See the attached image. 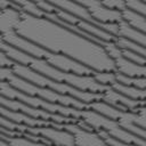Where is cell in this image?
I'll list each match as a JSON object with an SVG mask.
<instances>
[{
  "label": "cell",
  "mask_w": 146,
  "mask_h": 146,
  "mask_svg": "<svg viewBox=\"0 0 146 146\" xmlns=\"http://www.w3.org/2000/svg\"><path fill=\"white\" fill-rule=\"evenodd\" d=\"M11 71L14 72V74H16L17 76L29 81L30 83L40 87V88H46V89H50L55 92H58L60 95H65V96H70L73 97L84 104H90L97 100H102V94H94V92H88V91H81L78 90L68 84L65 83H60V82H56L54 80H50L43 75H41L40 73L31 70L30 67H26L24 65H21L18 63H15L11 67Z\"/></svg>",
  "instance_id": "1"
},
{
  "label": "cell",
  "mask_w": 146,
  "mask_h": 146,
  "mask_svg": "<svg viewBox=\"0 0 146 146\" xmlns=\"http://www.w3.org/2000/svg\"><path fill=\"white\" fill-rule=\"evenodd\" d=\"M80 120L84 124H87L92 131H103L119 141L135 144L137 146H145V139L133 136L132 133L122 129L117 122L107 119L91 110H81Z\"/></svg>",
  "instance_id": "2"
},
{
  "label": "cell",
  "mask_w": 146,
  "mask_h": 146,
  "mask_svg": "<svg viewBox=\"0 0 146 146\" xmlns=\"http://www.w3.org/2000/svg\"><path fill=\"white\" fill-rule=\"evenodd\" d=\"M26 133L41 136L54 146H74L73 135L64 129H58L54 127H27Z\"/></svg>",
  "instance_id": "3"
},
{
  "label": "cell",
  "mask_w": 146,
  "mask_h": 146,
  "mask_svg": "<svg viewBox=\"0 0 146 146\" xmlns=\"http://www.w3.org/2000/svg\"><path fill=\"white\" fill-rule=\"evenodd\" d=\"M63 129L73 135L74 146H108L97 132L82 129L76 123H64Z\"/></svg>",
  "instance_id": "4"
},
{
  "label": "cell",
  "mask_w": 146,
  "mask_h": 146,
  "mask_svg": "<svg viewBox=\"0 0 146 146\" xmlns=\"http://www.w3.org/2000/svg\"><path fill=\"white\" fill-rule=\"evenodd\" d=\"M102 102L108 104L110 106H112L116 110L123 111V112H128V111L137 112L140 107H144V105H145V102L130 99V98L119 94L117 91L113 90L111 87L102 94Z\"/></svg>",
  "instance_id": "5"
},
{
  "label": "cell",
  "mask_w": 146,
  "mask_h": 146,
  "mask_svg": "<svg viewBox=\"0 0 146 146\" xmlns=\"http://www.w3.org/2000/svg\"><path fill=\"white\" fill-rule=\"evenodd\" d=\"M82 5L89 15L98 23L105 24V23H119L122 21L121 11L117 10H112L106 8L105 6L102 5L100 1H81L79 2Z\"/></svg>",
  "instance_id": "6"
},
{
  "label": "cell",
  "mask_w": 146,
  "mask_h": 146,
  "mask_svg": "<svg viewBox=\"0 0 146 146\" xmlns=\"http://www.w3.org/2000/svg\"><path fill=\"white\" fill-rule=\"evenodd\" d=\"M113 63H114V72L116 73L131 78H145L146 74L145 66L131 63L128 59H125L123 56L114 59Z\"/></svg>",
  "instance_id": "7"
},
{
  "label": "cell",
  "mask_w": 146,
  "mask_h": 146,
  "mask_svg": "<svg viewBox=\"0 0 146 146\" xmlns=\"http://www.w3.org/2000/svg\"><path fill=\"white\" fill-rule=\"evenodd\" d=\"M117 36L124 38V39L130 40V41H133V42L140 44L141 47H145V44H146L145 33L139 32L138 30L131 27L130 25H128L123 21L117 23Z\"/></svg>",
  "instance_id": "8"
},
{
  "label": "cell",
  "mask_w": 146,
  "mask_h": 146,
  "mask_svg": "<svg viewBox=\"0 0 146 146\" xmlns=\"http://www.w3.org/2000/svg\"><path fill=\"white\" fill-rule=\"evenodd\" d=\"M121 16H122V21L125 22L128 25L138 30L139 32L145 33V31H146V18H145V16H141L137 13H133V11L127 9V8H124L121 11Z\"/></svg>",
  "instance_id": "9"
},
{
  "label": "cell",
  "mask_w": 146,
  "mask_h": 146,
  "mask_svg": "<svg viewBox=\"0 0 146 146\" xmlns=\"http://www.w3.org/2000/svg\"><path fill=\"white\" fill-rule=\"evenodd\" d=\"M111 88L115 91H117L119 94L133 99V100H141L145 102V90L144 89H138L136 87H130V86H124V84H120L117 82H115L114 84L111 86Z\"/></svg>",
  "instance_id": "10"
},
{
  "label": "cell",
  "mask_w": 146,
  "mask_h": 146,
  "mask_svg": "<svg viewBox=\"0 0 146 146\" xmlns=\"http://www.w3.org/2000/svg\"><path fill=\"white\" fill-rule=\"evenodd\" d=\"M114 43L121 49V50H128V51H132V52H136L143 57H145L146 55V49L145 47H141L140 44L133 42V41H130V40H127L124 38H120V36H116L115 40H114Z\"/></svg>",
  "instance_id": "11"
},
{
  "label": "cell",
  "mask_w": 146,
  "mask_h": 146,
  "mask_svg": "<svg viewBox=\"0 0 146 146\" xmlns=\"http://www.w3.org/2000/svg\"><path fill=\"white\" fill-rule=\"evenodd\" d=\"M2 139L9 146H52V145H47V144H42V143L31 140V139L24 137V135L23 136H17V137L2 136Z\"/></svg>",
  "instance_id": "12"
},
{
  "label": "cell",
  "mask_w": 146,
  "mask_h": 146,
  "mask_svg": "<svg viewBox=\"0 0 146 146\" xmlns=\"http://www.w3.org/2000/svg\"><path fill=\"white\" fill-rule=\"evenodd\" d=\"M92 78L95 79L96 82L104 87H111L116 82L115 78V72L114 71H95L92 74Z\"/></svg>",
  "instance_id": "13"
},
{
  "label": "cell",
  "mask_w": 146,
  "mask_h": 146,
  "mask_svg": "<svg viewBox=\"0 0 146 146\" xmlns=\"http://www.w3.org/2000/svg\"><path fill=\"white\" fill-rule=\"evenodd\" d=\"M115 78H116V82L120 84L136 87L138 89L145 90V86H146V79L145 78H131V76L122 75V74L116 73V72H115Z\"/></svg>",
  "instance_id": "14"
},
{
  "label": "cell",
  "mask_w": 146,
  "mask_h": 146,
  "mask_svg": "<svg viewBox=\"0 0 146 146\" xmlns=\"http://www.w3.org/2000/svg\"><path fill=\"white\" fill-rule=\"evenodd\" d=\"M124 6L127 9L137 13L141 16L146 15V2L145 1H140V0H128L124 1Z\"/></svg>",
  "instance_id": "15"
},
{
  "label": "cell",
  "mask_w": 146,
  "mask_h": 146,
  "mask_svg": "<svg viewBox=\"0 0 146 146\" xmlns=\"http://www.w3.org/2000/svg\"><path fill=\"white\" fill-rule=\"evenodd\" d=\"M122 56L128 59L129 62L131 63H135L137 65H141V66H145V57L136 54V52H132V51H128V50H122Z\"/></svg>",
  "instance_id": "16"
},
{
  "label": "cell",
  "mask_w": 146,
  "mask_h": 146,
  "mask_svg": "<svg viewBox=\"0 0 146 146\" xmlns=\"http://www.w3.org/2000/svg\"><path fill=\"white\" fill-rule=\"evenodd\" d=\"M95 132H97V133L105 140V143H106L108 146H137V145H135V144H128V143L119 141V140H116V139L110 137L108 135H106V133L103 132V131H95Z\"/></svg>",
  "instance_id": "17"
},
{
  "label": "cell",
  "mask_w": 146,
  "mask_h": 146,
  "mask_svg": "<svg viewBox=\"0 0 146 146\" xmlns=\"http://www.w3.org/2000/svg\"><path fill=\"white\" fill-rule=\"evenodd\" d=\"M103 6H105L108 9L112 10H117V11H122L125 6H124V1L122 0H110V1H103L102 2Z\"/></svg>",
  "instance_id": "18"
},
{
  "label": "cell",
  "mask_w": 146,
  "mask_h": 146,
  "mask_svg": "<svg viewBox=\"0 0 146 146\" xmlns=\"http://www.w3.org/2000/svg\"><path fill=\"white\" fill-rule=\"evenodd\" d=\"M14 64H15V63H14L13 60H10L3 51L0 50V66H1V67H9V68H10Z\"/></svg>",
  "instance_id": "19"
},
{
  "label": "cell",
  "mask_w": 146,
  "mask_h": 146,
  "mask_svg": "<svg viewBox=\"0 0 146 146\" xmlns=\"http://www.w3.org/2000/svg\"><path fill=\"white\" fill-rule=\"evenodd\" d=\"M0 133L3 135V136H8V137H17V136H23L24 133H21V132H15V131H10V130H7V129H3L0 127Z\"/></svg>",
  "instance_id": "20"
},
{
  "label": "cell",
  "mask_w": 146,
  "mask_h": 146,
  "mask_svg": "<svg viewBox=\"0 0 146 146\" xmlns=\"http://www.w3.org/2000/svg\"><path fill=\"white\" fill-rule=\"evenodd\" d=\"M2 136H3V135H1V133H0V138H1V139H2Z\"/></svg>",
  "instance_id": "21"
}]
</instances>
